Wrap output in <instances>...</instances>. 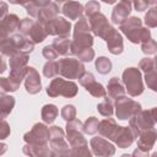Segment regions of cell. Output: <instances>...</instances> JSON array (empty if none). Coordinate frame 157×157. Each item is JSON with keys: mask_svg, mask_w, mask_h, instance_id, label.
<instances>
[{"mask_svg": "<svg viewBox=\"0 0 157 157\" xmlns=\"http://www.w3.org/2000/svg\"><path fill=\"white\" fill-rule=\"evenodd\" d=\"M132 1H134V7L137 11H144L150 6L147 0H132Z\"/></svg>", "mask_w": 157, "mask_h": 157, "instance_id": "cell-47", "label": "cell"}, {"mask_svg": "<svg viewBox=\"0 0 157 157\" xmlns=\"http://www.w3.org/2000/svg\"><path fill=\"white\" fill-rule=\"evenodd\" d=\"M59 12H60V7L58 6V4L55 1H50L48 5H45L44 7L40 9L39 13L37 16V21H39L40 23H44L48 20L58 16Z\"/></svg>", "mask_w": 157, "mask_h": 157, "instance_id": "cell-25", "label": "cell"}, {"mask_svg": "<svg viewBox=\"0 0 157 157\" xmlns=\"http://www.w3.org/2000/svg\"><path fill=\"white\" fill-rule=\"evenodd\" d=\"M77 85L74 81H66L64 78H54L47 87V93L49 97L54 98L58 96H64L66 98H72L77 94Z\"/></svg>", "mask_w": 157, "mask_h": 157, "instance_id": "cell-7", "label": "cell"}, {"mask_svg": "<svg viewBox=\"0 0 157 157\" xmlns=\"http://www.w3.org/2000/svg\"><path fill=\"white\" fill-rule=\"evenodd\" d=\"M90 31H91V27H90L88 20H86L85 17L81 16L80 20L75 25L74 39L71 40V45H70V53L71 54L75 50L87 48V47H91L93 44V37L90 33Z\"/></svg>", "mask_w": 157, "mask_h": 157, "instance_id": "cell-4", "label": "cell"}, {"mask_svg": "<svg viewBox=\"0 0 157 157\" xmlns=\"http://www.w3.org/2000/svg\"><path fill=\"white\" fill-rule=\"evenodd\" d=\"M28 63V54L16 53L10 56V69H22L26 67Z\"/></svg>", "mask_w": 157, "mask_h": 157, "instance_id": "cell-31", "label": "cell"}, {"mask_svg": "<svg viewBox=\"0 0 157 157\" xmlns=\"http://www.w3.org/2000/svg\"><path fill=\"white\" fill-rule=\"evenodd\" d=\"M96 70L102 75L108 74L112 70V61L105 56H99L96 60Z\"/></svg>", "mask_w": 157, "mask_h": 157, "instance_id": "cell-36", "label": "cell"}, {"mask_svg": "<svg viewBox=\"0 0 157 157\" xmlns=\"http://www.w3.org/2000/svg\"><path fill=\"white\" fill-rule=\"evenodd\" d=\"M78 82H80V85L83 86L85 90H86L88 93H91L93 97L99 98V97H105V96H107V91H105V88L103 87V85L99 83V82H97V81L94 80V76H93L91 72L85 71V72L78 77Z\"/></svg>", "mask_w": 157, "mask_h": 157, "instance_id": "cell-15", "label": "cell"}, {"mask_svg": "<svg viewBox=\"0 0 157 157\" xmlns=\"http://www.w3.org/2000/svg\"><path fill=\"white\" fill-rule=\"evenodd\" d=\"M90 145L96 156H113L115 153V147L103 137H92Z\"/></svg>", "mask_w": 157, "mask_h": 157, "instance_id": "cell-20", "label": "cell"}, {"mask_svg": "<svg viewBox=\"0 0 157 157\" xmlns=\"http://www.w3.org/2000/svg\"><path fill=\"white\" fill-rule=\"evenodd\" d=\"M59 75L65 78H78L85 72V66L78 59L64 58L56 61Z\"/></svg>", "mask_w": 157, "mask_h": 157, "instance_id": "cell-11", "label": "cell"}, {"mask_svg": "<svg viewBox=\"0 0 157 157\" xmlns=\"http://www.w3.org/2000/svg\"><path fill=\"white\" fill-rule=\"evenodd\" d=\"M10 132H11L10 125L7 124L6 120H4V119L0 118V140L6 139V137L10 135Z\"/></svg>", "mask_w": 157, "mask_h": 157, "instance_id": "cell-46", "label": "cell"}, {"mask_svg": "<svg viewBox=\"0 0 157 157\" xmlns=\"http://www.w3.org/2000/svg\"><path fill=\"white\" fill-rule=\"evenodd\" d=\"M135 140V136L131 131L130 128L128 126H120L117 136H115V144L118 145V147L120 148H126L129 146H131V144L134 142Z\"/></svg>", "mask_w": 157, "mask_h": 157, "instance_id": "cell-24", "label": "cell"}, {"mask_svg": "<svg viewBox=\"0 0 157 157\" xmlns=\"http://www.w3.org/2000/svg\"><path fill=\"white\" fill-rule=\"evenodd\" d=\"M61 117H63V119H65L66 121L75 119V117H76V109H75V107L71 105V104L65 105V107L61 109Z\"/></svg>", "mask_w": 157, "mask_h": 157, "instance_id": "cell-42", "label": "cell"}, {"mask_svg": "<svg viewBox=\"0 0 157 157\" xmlns=\"http://www.w3.org/2000/svg\"><path fill=\"white\" fill-rule=\"evenodd\" d=\"M5 70H6V61L4 60L2 55L0 54V74H2Z\"/></svg>", "mask_w": 157, "mask_h": 157, "instance_id": "cell-49", "label": "cell"}, {"mask_svg": "<svg viewBox=\"0 0 157 157\" xmlns=\"http://www.w3.org/2000/svg\"><path fill=\"white\" fill-rule=\"evenodd\" d=\"M65 132L59 126L49 128V147L55 156H66L70 155V146L65 141Z\"/></svg>", "mask_w": 157, "mask_h": 157, "instance_id": "cell-9", "label": "cell"}, {"mask_svg": "<svg viewBox=\"0 0 157 157\" xmlns=\"http://www.w3.org/2000/svg\"><path fill=\"white\" fill-rule=\"evenodd\" d=\"M130 12H131V2L126 0H120L118 5H115V7L113 9L112 22L115 25H120L125 18H128Z\"/></svg>", "mask_w": 157, "mask_h": 157, "instance_id": "cell-22", "label": "cell"}, {"mask_svg": "<svg viewBox=\"0 0 157 157\" xmlns=\"http://www.w3.org/2000/svg\"><path fill=\"white\" fill-rule=\"evenodd\" d=\"M25 87L29 94H37L42 90L39 74L32 66H28V69H27V74L25 76Z\"/></svg>", "mask_w": 157, "mask_h": 157, "instance_id": "cell-19", "label": "cell"}, {"mask_svg": "<svg viewBox=\"0 0 157 157\" xmlns=\"http://www.w3.org/2000/svg\"><path fill=\"white\" fill-rule=\"evenodd\" d=\"M141 49H142V52H144L145 54H147V55L156 54V52H157V45H156L155 39L148 38V39L141 42Z\"/></svg>", "mask_w": 157, "mask_h": 157, "instance_id": "cell-38", "label": "cell"}, {"mask_svg": "<svg viewBox=\"0 0 157 157\" xmlns=\"http://www.w3.org/2000/svg\"><path fill=\"white\" fill-rule=\"evenodd\" d=\"M126 1H130V2H131V1H132V0H126Z\"/></svg>", "mask_w": 157, "mask_h": 157, "instance_id": "cell-53", "label": "cell"}, {"mask_svg": "<svg viewBox=\"0 0 157 157\" xmlns=\"http://www.w3.org/2000/svg\"><path fill=\"white\" fill-rule=\"evenodd\" d=\"M142 22L139 17H130V18H125L119 26L121 32L128 37V39L131 43H141L148 38H151V33L150 29L144 28Z\"/></svg>", "mask_w": 157, "mask_h": 157, "instance_id": "cell-3", "label": "cell"}, {"mask_svg": "<svg viewBox=\"0 0 157 157\" xmlns=\"http://www.w3.org/2000/svg\"><path fill=\"white\" fill-rule=\"evenodd\" d=\"M42 25L44 26L47 33L50 36L69 37V33L71 29V23L64 17H59V16H55Z\"/></svg>", "mask_w": 157, "mask_h": 157, "instance_id": "cell-13", "label": "cell"}, {"mask_svg": "<svg viewBox=\"0 0 157 157\" xmlns=\"http://www.w3.org/2000/svg\"><path fill=\"white\" fill-rule=\"evenodd\" d=\"M50 1H52V0H33L32 2H29V4L26 5L25 7H26V11L28 12L29 16L37 18V16H38V13H39V11H40V9L44 7L45 5H48Z\"/></svg>", "mask_w": 157, "mask_h": 157, "instance_id": "cell-32", "label": "cell"}, {"mask_svg": "<svg viewBox=\"0 0 157 157\" xmlns=\"http://www.w3.org/2000/svg\"><path fill=\"white\" fill-rule=\"evenodd\" d=\"M113 108H114V105H113V99L109 98V97L104 98V99H103L101 103H98V105H97L98 112H99L103 117H112V114H113Z\"/></svg>", "mask_w": 157, "mask_h": 157, "instance_id": "cell-33", "label": "cell"}, {"mask_svg": "<svg viewBox=\"0 0 157 157\" xmlns=\"http://www.w3.org/2000/svg\"><path fill=\"white\" fill-rule=\"evenodd\" d=\"M108 97L112 99H115L123 94H125V88L123 86V83L117 78V77H112L108 82Z\"/></svg>", "mask_w": 157, "mask_h": 157, "instance_id": "cell-26", "label": "cell"}, {"mask_svg": "<svg viewBox=\"0 0 157 157\" xmlns=\"http://www.w3.org/2000/svg\"><path fill=\"white\" fill-rule=\"evenodd\" d=\"M7 10H9V5L4 1H0V20L7 15Z\"/></svg>", "mask_w": 157, "mask_h": 157, "instance_id": "cell-48", "label": "cell"}, {"mask_svg": "<svg viewBox=\"0 0 157 157\" xmlns=\"http://www.w3.org/2000/svg\"><path fill=\"white\" fill-rule=\"evenodd\" d=\"M6 151H7V145H6V144H2V142H0V155L5 153Z\"/></svg>", "mask_w": 157, "mask_h": 157, "instance_id": "cell-50", "label": "cell"}, {"mask_svg": "<svg viewBox=\"0 0 157 157\" xmlns=\"http://www.w3.org/2000/svg\"><path fill=\"white\" fill-rule=\"evenodd\" d=\"M23 152L29 156H55L52 148L48 146H31L26 144L23 146Z\"/></svg>", "mask_w": 157, "mask_h": 157, "instance_id": "cell-28", "label": "cell"}, {"mask_svg": "<svg viewBox=\"0 0 157 157\" xmlns=\"http://www.w3.org/2000/svg\"><path fill=\"white\" fill-rule=\"evenodd\" d=\"M156 136H157V134H156L155 128L141 131L136 137L137 139V150L132 155L134 156H136V155H148V151L155 145Z\"/></svg>", "mask_w": 157, "mask_h": 157, "instance_id": "cell-16", "label": "cell"}, {"mask_svg": "<svg viewBox=\"0 0 157 157\" xmlns=\"http://www.w3.org/2000/svg\"><path fill=\"white\" fill-rule=\"evenodd\" d=\"M140 69H142L145 72L147 71H151L153 69H156V63H155V59H151V58H145L140 61L139 64Z\"/></svg>", "mask_w": 157, "mask_h": 157, "instance_id": "cell-43", "label": "cell"}, {"mask_svg": "<svg viewBox=\"0 0 157 157\" xmlns=\"http://www.w3.org/2000/svg\"><path fill=\"white\" fill-rule=\"evenodd\" d=\"M9 92H13V88L6 77H0V94H6Z\"/></svg>", "mask_w": 157, "mask_h": 157, "instance_id": "cell-44", "label": "cell"}, {"mask_svg": "<svg viewBox=\"0 0 157 157\" xmlns=\"http://www.w3.org/2000/svg\"><path fill=\"white\" fill-rule=\"evenodd\" d=\"M147 2H148V5H152L153 6L156 4V0H147Z\"/></svg>", "mask_w": 157, "mask_h": 157, "instance_id": "cell-52", "label": "cell"}, {"mask_svg": "<svg viewBox=\"0 0 157 157\" xmlns=\"http://www.w3.org/2000/svg\"><path fill=\"white\" fill-rule=\"evenodd\" d=\"M70 45L71 40L69 39V37H59L52 43V47L54 48L58 55H67L70 53Z\"/></svg>", "mask_w": 157, "mask_h": 157, "instance_id": "cell-27", "label": "cell"}, {"mask_svg": "<svg viewBox=\"0 0 157 157\" xmlns=\"http://www.w3.org/2000/svg\"><path fill=\"white\" fill-rule=\"evenodd\" d=\"M58 113H59V110L54 104H45L42 108V119L44 123L52 124L55 120V118L58 117Z\"/></svg>", "mask_w": 157, "mask_h": 157, "instance_id": "cell-30", "label": "cell"}, {"mask_svg": "<svg viewBox=\"0 0 157 157\" xmlns=\"http://www.w3.org/2000/svg\"><path fill=\"white\" fill-rule=\"evenodd\" d=\"M34 49V43L22 33H13L0 42V53L5 56H12L16 53L29 54Z\"/></svg>", "mask_w": 157, "mask_h": 157, "instance_id": "cell-2", "label": "cell"}, {"mask_svg": "<svg viewBox=\"0 0 157 157\" xmlns=\"http://www.w3.org/2000/svg\"><path fill=\"white\" fill-rule=\"evenodd\" d=\"M13 107H15V98L12 96L5 94L0 97V118L1 119L6 118L11 113Z\"/></svg>", "mask_w": 157, "mask_h": 157, "instance_id": "cell-29", "label": "cell"}, {"mask_svg": "<svg viewBox=\"0 0 157 157\" xmlns=\"http://www.w3.org/2000/svg\"><path fill=\"white\" fill-rule=\"evenodd\" d=\"M20 31L25 37H27L34 44L43 42L48 36L44 26L39 21L32 20V18H28V17L21 20Z\"/></svg>", "mask_w": 157, "mask_h": 157, "instance_id": "cell-6", "label": "cell"}, {"mask_svg": "<svg viewBox=\"0 0 157 157\" xmlns=\"http://www.w3.org/2000/svg\"><path fill=\"white\" fill-rule=\"evenodd\" d=\"M145 80H146V83L147 86L152 90V91H156L157 88V75H156V69L151 70V71H147L145 72Z\"/></svg>", "mask_w": 157, "mask_h": 157, "instance_id": "cell-40", "label": "cell"}, {"mask_svg": "<svg viewBox=\"0 0 157 157\" xmlns=\"http://www.w3.org/2000/svg\"><path fill=\"white\" fill-rule=\"evenodd\" d=\"M43 75L48 78H53L56 75H59L58 63L55 60H48L43 66Z\"/></svg>", "mask_w": 157, "mask_h": 157, "instance_id": "cell-34", "label": "cell"}, {"mask_svg": "<svg viewBox=\"0 0 157 157\" xmlns=\"http://www.w3.org/2000/svg\"><path fill=\"white\" fill-rule=\"evenodd\" d=\"M58 6L60 7V11L69 17V20H77L83 13V6L78 1L74 0H55Z\"/></svg>", "mask_w": 157, "mask_h": 157, "instance_id": "cell-18", "label": "cell"}, {"mask_svg": "<svg viewBox=\"0 0 157 157\" xmlns=\"http://www.w3.org/2000/svg\"><path fill=\"white\" fill-rule=\"evenodd\" d=\"M42 54L48 60H55L58 58V54H56V52L54 50V48L52 45H45L42 50Z\"/></svg>", "mask_w": 157, "mask_h": 157, "instance_id": "cell-45", "label": "cell"}, {"mask_svg": "<svg viewBox=\"0 0 157 157\" xmlns=\"http://www.w3.org/2000/svg\"><path fill=\"white\" fill-rule=\"evenodd\" d=\"M23 140L31 146H48L49 128H47L45 124L37 123L28 132L25 134Z\"/></svg>", "mask_w": 157, "mask_h": 157, "instance_id": "cell-12", "label": "cell"}, {"mask_svg": "<svg viewBox=\"0 0 157 157\" xmlns=\"http://www.w3.org/2000/svg\"><path fill=\"white\" fill-rule=\"evenodd\" d=\"M99 9H101L99 2L96 1V0H91V1H88V2L86 4V6L83 7V11H86V15L90 17V16H92V15L99 12Z\"/></svg>", "mask_w": 157, "mask_h": 157, "instance_id": "cell-41", "label": "cell"}, {"mask_svg": "<svg viewBox=\"0 0 157 157\" xmlns=\"http://www.w3.org/2000/svg\"><path fill=\"white\" fill-rule=\"evenodd\" d=\"M102 1H104V2H107V4H114L117 0H102Z\"/></svg>", "mask_w": 157, "mask_h": 157, "instance_id": "cell-51", "label": "cell"}, {"mask_svg": "<svg viewBox=\"0 0 157 157\" xmlns=\"http://www.w3.org/2000/svg\"><path fill=\"white\" fill-rule=\"evenodd\" d=\"M21 21L17 15L10 13L6 15L4 18L0 20V42L6 39L7 37L16 33L17 29H20Z\"/></svg>", "mask_w": 157, "mask_h": 157, "instance_id": "cell-17", "label": "cell"}, {"mask_svg": "<svg viewBox=\"0 0 157 157\" xmlns=\"http://www.w3.org/2000/svg\"><path fill=\"white\" fill-rule=\"evenodd\" d=\"M90 27L92 29V32L101 37L102 39H107V37L110 34V32L113 31V27L109 25L107 17L101 13V12H97L92 16H90Z\"/></svg>", "mask_w": 157, "mask_h": 157, "instance_id": "cell-14", "label": "cell"}, {"mask_svg": "<svg viewBox=\"0 0 157 157\" xmlns=\"http://www.w3.org/2000/svg\"><path fill=\"white\" fill-rule=\"evenodd\" d=\"M140 110H141L140 103L126 97L125 94L115 98V114L118 119L120 120L130 119L134 114H136Z\"/></svg>", "mask_w": 157, "mask_h": 157, "instance_id": "cell-10", "label": "cell"}, {"mask_svg": "<svg viewBox=\"0 0 157 157\" xmlns=\"http://www.w3.org/2000/svg\"><path fill=\"white\" fill-rule=\"evenodd\" d=\"M119 129H120V125H118L115 123V120L109 117L107 119H103L98 124V132L103 137H107L112 141H115V136H117Z\"/></svg>", "mask_w": 157, "mask_h": 157, "instance_id": "cell-21", "label": "cell"}, {"mask_svg": "<svg viewBox=\"0 0 157 157\" xmlns=\"http://www.w3.org/2000/svg\"><path fill=\"white\" fill-rule=\"evenodd\" d=\"M156 124V108H151L148 110H140L130 118L129 128L131 129L135 137L147 129L155 128Z\"/></svg>", "mask_w": 157, "mask_h": 157, "instance_id": "cell-5", "label": "cell"}, {"mask_svg": "<svg viewBox=\"0 0 157 157\" xmlns=\"http://www.w3.org/2000/svg\"><path fill=\"white\" fill-rule=\"evenodd\" d=\"M74 55L77 56V59L80 61H92L93 58H94V50L91 48V47H87V48H82V49H78V50H75L72 53Z\"/></svg>", "mask_w": 157, "mask_h": 157, "instance_id": "cell-35", "label": "cell"}, {"mask_svg": "<svg viewBox=\"0 0 157 157\" xmlns=\"http://www.w3.org/2000/svg\"><path fill=\"white\" fill-rule=\"evenodd\" d=\"M82 123L78 119L69 120L66 124V134L70 144V155L71 156H91L88 150V144L83 137Z\"/></svg>", "mask_w": 157, "mask_h": 157, "instance_id": "cell-1", "label": "cell"}, {"mask_svg": "<svg viewBox=\"0 0 157 157\" xmlns=\"http://www.w3.org/2000/svg\"><path fill=\"white\" fill-rule=\"evenodd\" d=\"M98 124H99V121H98L97 118L90 117V118L85 121V124L82 125V130H83V132H86V134L93 135V134H96V132L98 131Z\"/></svg>", "mask_w": 157, "mask_h": 157, "instance_id": "cell-37", "label": "cell"}, {"mask_svg": "<svg viewBox=\"0 0 157 157\" xmlns=\"http://www.w3.org/2000/svg\"><path fill=\"white\" fill-rule=\"evenodd\" d=\"M123 82L126 87L128 94L131 97H137L144 92V85L141 78V72L136 67H128L123 72Z\"/></svg>", "mask_w": 157, "mask_h": 157, "instance_id": "cell-8", "label": "cell"}, {"mask_svg": "<svg viewBox=\"0 0 157 157\" xmlns=\"http://www.w3.org/2000/svg\"><path fill=\"white\" fill-rule=\"evenodd\" d=\"M145 23L150 28H155L157 26V15H156V7H151L147 13L145 15Z\"/></svg>", "mask_w": 157, "mask_h": 157, "instance_id": "cell-39", "label": "cell"}, {"mask_svg": "<svg viewBox=\"0 0 157 157\" xmlns=\"http://www.w3.org/2000/svg\"><path fill=\"white\" fill-rule=\"evenodd\" d=\"M107 47H108V50L114 54V55H118V54H121L123 50H124V44H123V37L121 34L115 29L113 28V31L110 32V34L107 37Z\"/></svg>", "mask_w": 157, "mask_h": 157, "instance_id": "cell-23", "label": "cell"}]
</instances>
